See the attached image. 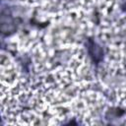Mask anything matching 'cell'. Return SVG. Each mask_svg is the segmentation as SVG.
Returning a JSON list of instances; mask_svg holds the SVG:
<instances>
[{
  "mask_svg": "<svg viewBox=\"0 0 126 126\" xmlns=\"http://www.w3.org/2000/svg\"><path fill=\"white\" fill-rule=\"evenodd\" d=\"M88 49H89L90 55L92 56V58L94 61L98 62L102 58V49L95 42H94V41L91 40L89 42V44H88Z\"/></svg>",
  "mask_w": 126,
  "mask_h": 126,
  "instance_id": "1",
  "label": "cell"
},
{
  "mask_svg": "<svg viewBox=\"0 0 126 126\" xmlns=\"http://www.w3.org/2000/svg\"><path fill=\"white\" fill-rule=\"evenodd\" d=\"M124 10H125V11H126V4H125V5H124Z\"/></svg>",
  "mask_w": 126,
  "mask_h": 126,
  "instance_id": "3",
  "label": "cell"
},
{
  "mask_svg": "<svg viewBox=\"0 0 126 126\" xmlns=\"http://www.w3.org/2000/svg\"><path fill=\"white\" fill-rule=\"evenodd\" d=\"M15 30V26L13 20L8 16H2L1 18V31L3 33H8Z\"/></svg>",
  "mask_w": 126,
  "mask_h": 126,
  "instance_id": "2",
  "label": "cell"
}]
</instances>
